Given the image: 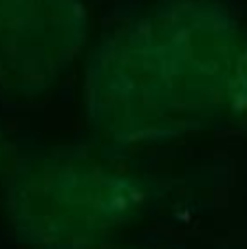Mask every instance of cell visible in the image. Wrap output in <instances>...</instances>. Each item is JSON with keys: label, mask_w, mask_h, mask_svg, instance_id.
I'll return each mask as SVG.
<instances>
[{"label": "cell", "mask_w": 247, "mask_h": 249, "mask_svg": "<svg viewBox=\"0 0 247 249\" xmlns=\"http://www.w3.org/2000/svg\"><path fill=\"white\" fill-rule=\"evenodd\" d=\"M133 177L73 150L29 155L7 179L14 234L31 249H91L141 203Z\"/></svg>", "instance_id": "cell-1"}, {"label": "cell", "mask_w": 247, "mask_h": 249, "mask_svg": "<svg viewBox=\"0 0 247 249\" xmlns=\"http://www.w3.org/2000/svg\"><path fill=\"white\" fill-rule=\"evenodd\" d=\"M84 90L93 128L121 146L159 141L192 126L144 18L99 44Z\"/></svg>", "instance_id": "cell-2"}, {"label": "cell", "mask_w": 247, "mask_h": 249, "mask_svg": "<svg viewBox=\"0 0 247 249\" xmlns=\"http://www.w3.org/2000/svg\"><path fill=\"white\" fill-rule=\"evenodd\" d=\"M144 20L192 126L245 108L247 36L229 14L183 0Z\"/></svg>", "instance_id": "cell-3"}, {"label": "cell", "mask_w": 247, "mask_h": 249, "mask_svg": "<svg viewBox=\"0 0 247 249\" xmlns=\"http://www.w3.org/2000/svg\"><path fill=\"white\" fill-rule=\"evenodd\" d=\"M86 16L77 0H40L0 29V95L33 97L56 84L82 49Z\"/></svg>", "instance_id": "cell-4"}, {"label": "cell", "mask_w": 247, "mask_h": 249, "mask_svg": "<svg viewBox=\"0 0 247 249\" xmlns=\"http://www.w3.org/2000/svg\"><path fill=\"white\" fill-rule=\"evenodd\" d=\"M38 2L40 0H0V29L29 14Z\"/></svg>", "instance_id": "cell-5"}]
</instances>
